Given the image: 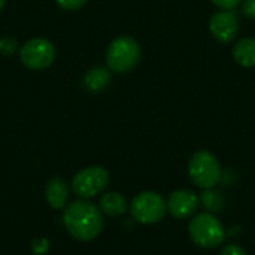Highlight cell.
Here are the masks:
<instances>
[{
	"label": "cell",
	"instance_id": "6da1fadb",
	"mask_svg": "<svg viewBox=\"0 0 255 255\" xmlns=\"http://www.w3.org/2000/svg\"><path fill=\"white\" fill-rule=\"evenodd\" d=\"M63 224L73 239L90 242L103 230V214L93 202L78 199L63 209Z\"/></svg>",
	"mask_w": 255,
	"mask_h": 255
},
{
	"label": "cell",
	"instance_id": "7a4b0ae2",
	"mask_svg": "<svg viewBox=\"0 0 255 255\" xmlns=\"http://www.w3.org/2000/svg\"><path fill=\"white\" fill-rule=\"evenodd\" d=\"M188 233L191 241L205 250H214L224 244L227 233L224 226L211 212H202L193 215L188 224Z\"/></svg>",
	"mask_w": 255,
	"mask_h": 255
},
{
	"label": "cell",
	"instance_id": "3957f363",
	"mask_svg": "<svg viewBox=\"0 0 255 255\" xmlns=\"http://www.w3.org/2000/svg\"><path fill=\"white\" fill-rule=\"evenodd\" d=\"M140 60V45L130 36L114 39L106 51V64L115 73H126Z\"/></svg>",
	"mask_w": 255,
	"mask_h": 255
},
{
	"label": "cell",
	"instance_id": "277c9868",
	"mask_svg": "<svg viewBox=\"0 0 255 255\" xmlns=\"http://www.w3.org/2000/svg\"><path fill=\"white\" fill-rule=\"evenodd\" d=\"M188 175L191 182L202 188H214L221 179V166L217 157L209 151H197L191 155L188 163Z\"/></svg>",
	"mask_w": 255,
	"mask_h": 255
},
{
	"label": "cell",
	"instance_id": "5b68a950",
	"mask_svg": "<svg viewBox=\"0 0 255 255\" xmlns=\"http://www.w3.org/2000/svg\"><path fill=\"white\" fill-rule=\"evenodd\" d=\"M128 209L134 221L143 226H151L164 218L167 212V205L158 193L143 191L131 200Z\"/></svg>",
	"mask_w": 255,
	"mask_h": 255
},
{
	"label": "cell",
	"instance_id": "8992f818",
	"mask_svg": "<svg viewBox=\"0 0 255 255\" xmlns=\"http://www.w3.org/2000/svg\"><path fill=\"white\" fill-rule=\"evenodd\" d=\"M109 184V173L102 166H90L79 170L72 179V191L79 199L90 200L106 190Z\"/></svg>",
	"mask_w": 255,
	"mask_h": 255
},
{
	"label": "cell",
	"instance_id": "52a82bcc",
	"mask_svg": "<svg viewBox=\"0 0 255 255\" xmlns=\"http://www.w3.org/2000/svg\"><path fill=\"white\" fill-rule=\"evenodd\" d=\"M19 60L27 69L43 70L55 60V48L49 40L43 37H34L19 48Z\"/></svg>",
	"mask_w": 255,
	"mask_h": 255
},
{
	"label": "cell",
	"instance_id": "ba28073f",
	"mask_svg": "<svg viewBox=\"0 0 255 255\" xmlns=\"http://www.w3.org/2000/svg\"><path fill=\"white\" fill-rule=\"evenodd\" d=\"M167 212L176 220L191 218L199 208V196L191 190H176L166 200Z\"/></svg>",
	"mask_w": 255,
	"mask_h": 255
},
{
	"label": "cell",
	"instance_id": "9c48e42d",
	"mask_svg": "<svg viewBox=\"0 0 255 255\" xmlns=\"http://www.w3.org/2000/svg\"><path fill=\"white\" fill-rule=\"evenodd\" d=\"M209 31L217 40L223 43L232 42L239 31L236 15L232 10H224V9L215 12L209 19Z\"/></svg>",
	"mask_w": 255,
	"mask_h": 255
},
{
	"label": "cell",
	"instance_id": "30bf717a",
	"mask_svg": "<svg viewBox=\"0 0 255 255\" xmlns=\"http://www.w3.org/2000/svg\"><path fill=\"white\" fill-rule=\"evenodd\" d=\"M45 197L48 205L55 209L61 211L67 206L69 200V185L61 178H52L45 188Z\"/></svg>",
	"mask_w": 255,
	"mask_h": 255
},
{
	"label": "cell",
	"instance_id": "8fae6325",
	"mask_svg": "<svg viewBox=\"0 0 255 255\" xmlns=\"http://www.w3.org/2000/svg\"><path fill=\"white\" fill-rule=\"evenodd\" d=\"M99 208H100V211H102L103 215H108V217H114L115 218V217L124 215L128 211V203H127L126 197L121 193L109 191V193H105L100 197Z\"/></svg>",
	"mask_w": 255,
	"mask_h": 255
},
{
	"label": "cell",
	"instance_id": "7c38bea8",
	"mask_svg": "<svg viewBox=\"0 0 255 255\" xmlns=\"http://www.w3.org/2000/svg\"><path fill=\"white\" fill-rule=\"evenodd\" d=\"M233 58L244 67H255V39L244 37L233 48Z\"/></svg>",
	"mask_w": 255,
	"mask_h": 255
},
{
	"label": "cell",
	"instance_id": "4fadbf2b",
	"mask_svg": "<svg viewBox=\"0 0 255 255\" xmlns=\"http://www.w3.org/2000/svg\"><path fill=\"white\" fill-rule=\"evenodd\" d=\"M111 82V72L105 67H93L84 76V87L88 91H102Z\"/></svg>",
	"mask_w": 255,
	"mask_h": 255
},
{
	"label": "cell",
	"instance_id": "5bb4252c",
	"mask_svg": "<svg viewBox=\"0 0 255 255\" xmlns=\"http://www.w3.org/2000/svg\"><path fill=\"white\" fill-rule=\"evenodd\" d=\"M199 200L203 205V208L206 209V212L218 214V212H221L224 209V197H223L221 193L215 191L214 188L203 190V193L199 197Z\"/></svg>",
	"mask_w": 255,
	"mask_h": 255
},
{
	"label": "cell",
	"instance_id": "9a60e30c",
	"mask_svg": "<svg viewBox=\"0 0 255 255\" xmlns=\"http://www.w3.org/2000/svg\"><path fill=\"white\" fill-rule=\"evenodd\" d=\"M18 49H19L18 42H16L13 37H9V36L0 37V52H1L3 55H12V54H15Z\"/></svg>",
	"mask_w": 255,
	"mask_h": 255
},
{
	"label": "cell",
	"instance_id": "2e32d148",
	"mask_svg": "<svg viewBox=\"0 0 255 255\" xmlns=\"http://www.w3.org/2000/svg\"><path fill=\"white\" fill-rule=\"evenodd\" d=\"M57 4L63 9V10H78L81 9L88 0H55Z\"/></svg>",
	"mask_w": 255,
	"mask_h": 255
},
{
	"label": "cell",
	"instance_id": "e0dca14e",
	"mask_svg": "<svg viewBox=\"0 0 255 255\" xmlns=\"http://www.w3.org/2000/svg\"><path fill=\"white\" fill-rule=\"evenodd\" d=\"M220 255H247V251L238 244H230V245H226L221 250Z\"/></svg>",
	"mask_w": 255,
	"mask_h": 255
},
{
	"label": "cell",
	"instance_id": "ac0fdd59",
	"mask_svg": "<svg viewBox=\"0 0 255 255\" xmlns=\"http://www.w3.org/2000/svg\"><path fill=\"white\" fill-rule=\"evenodd\" d=\"M49 248V242L46 239H37L33 242V253L37 255L45 254Z\"/></svg>",
	"mask_w": 255,
	"mask_h": 255
},
{
	"label": "cell",
	"instance_id": "d6986e66",
	"mask_svg": "<svg viewBox=\"0 0 255 255\" xmlns=\"http://www.w3.org/2000/svg\"><path fill=\"white\" fill-rule=\"evenodd\" d=\"M242 12L247 18L255 19V0H244Z\"/></svg>",
	"mask_w": 255,
	"mask_h": 255
},
{
	"label": "cell",
	"instance_id": "ffe728a7",
	"mask_svg": "<svg viewBox=\"0 0 255 255\" xmlns=\"http://www.w3.org/2000/svg\"><path fill=\"white\" fill-rule=\"evenodd\" d=\"M214 4H217L218 7L224 9V10H233L242 0H212Z\"/></svg>",
	"mask_w": 255,
	"mask_h": 255
},
{
	"label": "cell",
	"instance_id": "44dd1931",
	"mask_svg": "<svg viewBox=\"0 0 255 255\" xmlns=\"http://www.w3.org/2000/svg\"><path fill=\"white\" fill-rule=\"evenodd\" d=\"M4 4H6V0H0V12L3 10V7H4Z\"/></svg>",
	"mask_w": 255,
	"mask_h": 255
}]
</instances>
